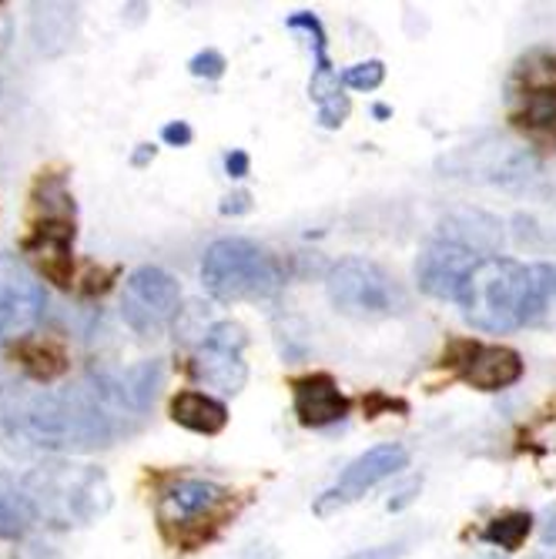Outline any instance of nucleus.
<instances>
[{
	"instance_id": "1",
	"label": "nucleus",
	"mask_w": 556,
	"mask_h": 559,
	"mask_svg": "<svg viewBox=\"0 0 556 559\" xmlns=\"http://www.w3.org/2000/svg\"><path fill=\"white\" fill-rule=\"evenodd\" d=\"M138 416L121 376L91 372L64 389H0V429L44 452H94L115 442L125 419Z\"/></svg>"
},
{
	"instance_id": "2",
	"label": "nucleus",
	"mask_w": 556,
	"mask_h": 559,
	"mask_svg": "<svg viewBox=\"0 0 556 559\" xmlns=\"http://www.w3.org/2000/svg\"><path fill=\"white\" fill-rule=\"evenodd\" d=\"M21 489L34 510V520L71 530L87 526L111 510V483L105 469L78 466L71 460L40 463L21 479Z\"/></svg>"
},
{
	"instance_id": "3",
	"label": "nucleus",
	"mask_w": 556,
	"mask_h": 559,
	"mask_svg": "<svg viewBox=\"0 0 556 559\" xmlns=\"http://www.w3.org/2000/svg\"><path fill=\"white\" fill-rule=\"evenodd\" d=\"M457 305L463 309V319L473 329L493 332V335L540 322L530 265H520L513 259H499V255L483 259L473 269Z\"/></svg>"
},
{
	"instance_id": "4",
	"label": "nucleus",
	"mask_w": 556,
	"mask_h": 559,
	"mask_svg": "<svg viewBox=\"0 0 556 559\" xmlns=\"http://www.w3.org/2000/svg\"><path fill=\"white\" fill-rule=\"evenodd\" d=\"M24 251L40 262L44 275L71 288L74 282V198L61 175H40L31 194V235Z\"/></svg>"
},
{
	"instance_id": "5",
	"label": "nucleus",
	"mask_w": 556,
	"mask_h": 559,
	"mask_svg": "<svg viewBox=\"0 0 556 559\" xmlns=\"http://www.w3.org/2000/svg\"><path fill=\"white\" fill-rule=\"evenodd\" d=\"M205 292L218 301H251L272 298L285 285L282 262L269 248L248 238H218L201 262Z\"/></svg>"
},
{
	"instance_id": "6",
	"label": "nucleus",
	"mask_w": 556,
	"mask_h": 559,
	"mask_svg": "<svg viewBox=\"0 0 556 559\" xmlns=\"http://www.w3.org/2000/svg\"><path fill=\"white\" fill-rule=\"evenodd\" d=\"M326 292L335 309L352 319H386L406 309V292L395 285V278L382 265L359 255L339 259L329 269Z\"/></svg>"
},
{
	"instance_id": "7",
	"label": "nucleus",
	"mask_w": 556,
	"mask_h": 559,
	"mask_svg": "<svg viewBox=\"0 0 556 559\" xmlns=\"http://www.w3.org/2000/svg\"><path fill=\"white\" fill-rule=\"evenodd\" d=\"M228 510V489L209 479H178L158 499V523L168 543L198 546L209 539Z\"/></svg>"
},
{
	"instance_id": "8",
	"label": "nucleus",
	"mask_w": 556,
	"mask_h": 559,
	"mask_svg": "<svg viewBox=\"0 0 556 559\" xmlns=\"http://www.w3.org/2000/svg\"><path fill=\"white\" fill-rule=\"evenodd\" d=\"M442 168L449 175H463L502 188H523L540 175V162L533 151L499 134H486L483 141L460 147L449 162H442Z\"/></svg>"
},
{
	"instance_id": "9",
	"label": "nucleus",
	"mask_w": 556,
	"mask_h": 559,
	"mask_svg": "<svg viewBox=\"0 0 556 559\" xmlns=\"http://www.w3.org/2000/svg\"><path fill=\"white\" fill-rule=\"evenodd\" d=\"M181 309V285L158 265H141L128 275L121 292V319L131 332L155 338Z\"/></svg>"
},
{
	"instance_id": "10",
	"label": "nucleus",
	"mask_w": 556,
	"mask_h": 559,
	"mask_svg": "<svg viewBox=\"0 0 556 559\" xmlns=\"http://www.w3.org/2000/svg\"><path fill=\"white\" fill-rule=\"evenodd\" d=\"M245 345L248 335L238 322H215L191 355V376L222 395H238L248 382V366L241 359Z\"/></svg>"
},
{
	"instance_id": "11",
	"label": "nucleus",
	"mask_w": 556,
	"mask_h": 559,
	"mask_svg": "<svg viewBox=\"0 0 556 559\" xmlns=\"http://www.w3.org/2000/svg\"><path fill=\"white\" fill-rule=\"evenodd\" d=\"M44 285L11 251H0V342H21L44 312Z\"/></svg>"
},
{
	"instance_id": "12",
	"label": "nucleus",
	"mask_w": 556,
	"mask_h": 559,
	"mask_svg": "<svg viewBox=\"0 0 556 559\" xmlns=\"http://www.w3.org/2000/svg\"><path fill=\"white\" fill-rule=\"evenodd\" d=\"M406 463H410V452L402 449V445H395V442H382V445L366 449V452L359 455V460H352V463L342 469L339 483H335L329 492L319 496L316 513L326 516V513L339 510V506H345V502H356L359 496H366V492H369L372 486H379L382 479L395 476L399 469H406Z\"/></svg>"
},
{
	"instance_id": "13",
	"label": "nucleus",
	"mask_w": 556,
	"mask_h": 559,
	"mask_svg": "<svg viewBox=\"0 0 556 559\" xmlns=\"http://www.w3.org/2000/svg\"><path fill=\"white\" fill-rule=\"evenodd\" d=\"M483 259L473 255V251L460 248V245H449L442 238L429 241L419 259H416V282L426 295L433 298H446V301H460L473 269Z\"/></svg>"
},
{
	"instance_id": "14",
	"label": "nucleus",
	"mask_w": 556,
	"mask_h": 559,
	"mask_svg": "<svg viewBox=\"0 0 556 559\" xmlns=\"http://www.w3.org/2000/svg\"><path fill=\"white\" fill-rule=\"evenodd\" d=\"M457 366L463 382L480 392H499L523 379V355L507 345H466V355Z\"/></svg>"
},
{
	"instance_id": "15",
	"label": "nucleus",
	"mask_w": 556,
	"mask_h": 559,
	"mask_svg": "<svg viewBox=\"0 0 556 559\" xmlns=\"http://www.w3.org/2000/svg\"><path fill=\"white\" fill-rule=\"evenodd\" d=\"M292 402H295L298 423L312 426V429L342 423L348 416V399L342 395L335 379L326 372H312V376L295 379L292 382Z\"/></svg>"
},
{
	"instance_id": "16",
	"label": "nucleus",
	"mask_w": 556,
	"mask_h": 559,
	"mask_svg": "<svg viewBox=\"0 0 556 559\" xmlns=\"http://www.w3.org/2000/svg\"><path fill=\"white\" fill-rule=\"evenodd\" d=\"M439 238L473 251L480 259H493V251L502 248V222L480 209H460L439 222Z\"/></svg>"
},
{
	"instance_id": "17",
	"label": "nucleus",
	"mask_w": 556,
	"mask_h": 559,
	"mask_svg": "<svg viewBox=\"0 0 556 559\" xmlns=\"http://www.w3.org/2000/svg\"><path fill=\"white\" fill-rule=\"evenodd\" d=\"M171 419L188 429V432H201V436H218L228 426V409L225 402L205 395V392H178L171 399Z\"/></svg>"
},
{
	"instance_id": "18",
	"label": "nucleus",
	"mask_w": 556,
	"mask_h": 559,
	"mask_svg": "<svg viewBox=\"0 0 556 559\" xmlns=\"http://www.w3.org/2000/svg\"><path fill=\"white\" fill-rule=\"evenodd\" d=\"M14 359L34 382H55L68 372V352L58 338H21L14 345Z\"/></svg>"
},
{
	"instance_id": "19",
	"label": "nucleus",
	"mask_w": 556,
	"mask_h": 559,
	"mask_svg": "<svg viewBox=\"0 0 556 559\" xmlns=\"http://www.w3.org/2000/svg\"><path fill=\"white\" fill-rule=\"evenodd\" d=\"M34 523L37 520L21 483L0 473V539H21Z\"/></svg>"
},
{
	"instance_id": "20",
	"label": "nucleus",
	"mask_w": 556,
	"mask_h": 559,
	"mask_svg": "<svg viewBox=\"0 0 556 559\" xmlns=\"http://www.w3.org/2000/svg\"><path fill=\"white\" fill-rule=\"evenodd\" d=\"M520 124H527L536 134H553L556 138V81L533 84L523 94Z\"/></svg>"
},
{
	"instance_id": "21",
	"label": "nucleus",
	"mask_w": 556,
	"mask_h": 559,
	"mask_svg": "<svg viewBox=\"0 0 556 559\" xmlns=\"http://www.w3.org/2000/svg\"><path fill=\"white\" fill-rule=\"evenodd\" d=\"M530 530H533V516L530 513H502V516H496V520L486 523L483 539L493 543V546H499V549L513 552V549L523 546V539L530 536Z\"/></svg>"
},
{
	"instance_id": "22",
	"label": "nucleus",
	"mask_w": 556,
	"mask_h": 559,
	"mask_svg": "<svg viewBox=\"0 0 556 559\" xmlns=\"http://www.w3.org/2000/svg\"><path fill=\"white\" fill-rule=\"evenodd\" d=\"M386 81V64L382 61H366V64H352L342 71V84L356 87V91H376Z\"/></svg>"
},
{
	"instance_id": "23",
	"label": "nucleus",
	"mask_w": 556,
	"mask_h": 559,
	"mask_svg": "<svg viewBox=\"0 0 556 559\" xmlns=\"http://www.w3.org/2000/svg\"><path fill=\"white\" fill-rule=\"evenodd\" d=\"M225 58L218 55V50H198V55L188 61V71L194 74V78H205V81H218L222 74H225Z\"/></svg>"
},
{
	"instance_id": "24",
	"label": "nucleus",
	"mask_w": 556,
	"mask_h": 559,
	"mask_svg": "<svg viewBox=\"0 0 556 559\" xmlns=\"http://www.w3.org/2000/svg\"><path fill=\"white\" fill-rule=\"evenodd\" d=\"M402 556V543H382V546H369V549H359L345 559H399Z\"/></svg>"
},
{
	"instance_id": "25",
	"label": "nucleus",
	"mask_w": 556,
	"mask_h": 559,
	"mask_svg": "<svg viewBox=\"0 0 556 559\" xmlns=\"http://www.w3.org/2000/svg\"><path fill=\"white\" fill-rule=\"evenodd\" d=\"M419 486H423L419 479H410V483H406V486H402V489H395V496L389 499V510H392V513H399V510H406V506H410V502L416 499Z\"/></svg>"
},
{
	"instance_id": "26",
	"label": "nucleus",
	"mask_w": 556,
	"mask_h": 559,
	"mask_svg": "<svg viewBox=\"0 0 556 559\" xmlns=\"http://www.w3.org/2000/svg\"><path fill=\"white\" fill-rule=\"evenodd\" d=\"M248 209H251V194L248 191H235V194H228L218 205L222 215H245Z\"/></svg>"
},
{
	"instance_id": "27",
	"label": "nucleus",
	"mask_w": 556,
	"mask_h": 559,
	"mask_svg": "<svg viewBox=\"0 0 556 559\" xmlns=\"http://www.w3.org/2000/svg\"><path fill=\"white\" fill-rule=\"evenodd\" d=\"M162 138H165L168 144H175V147H185V144L191 141V128H188L185 121H171V124H165Z\"/></svg>"
},
{
	"instance_id": "28",
	"label": "nucleus",
	"mask_w": 556,
	"mask_h": 559,
	"mask_svg": "<svg viewBox=\"0 0 556 559\" xmlns=\"http://www.w3.org/2000/svg\"><path fill=\"white\" fill-rule=\"evenodd\" d=\"M225 168H228L232 178H245L248 175V155H245V151H232V155L225 158Z\"/></svg>"
},
{
	"instance_id": "29",
	"label": "nucleus",
	"mask_w": 556,
	"mask_h": 559,
	"mask_svg": "<svg viewBox=\"0 0 556 559\" xmlns=\"http://www.w3.org/2000/svg\"><path fill=\"white\" fill-rule=\"evenodd\" d=\"M155 158V144H141L138 147V155H134V165H144V162H151Z\"/></svg>"
},
{
	"instance_id": "30",
	"label": "nucleus",
	"mask_w": 556,
	"mask_h": 559,
	"mask_svg": "<svg viewBox=\"0 0 556 559\" xmlns=\"http://www.w3.org/2000/svg\"><path fill=\"white\" fill-rule=\"evenodd\" d=\"M543 539H546V543H556V513H553L549 523L543 526Z\"/></svg>"
}]
</instances>
